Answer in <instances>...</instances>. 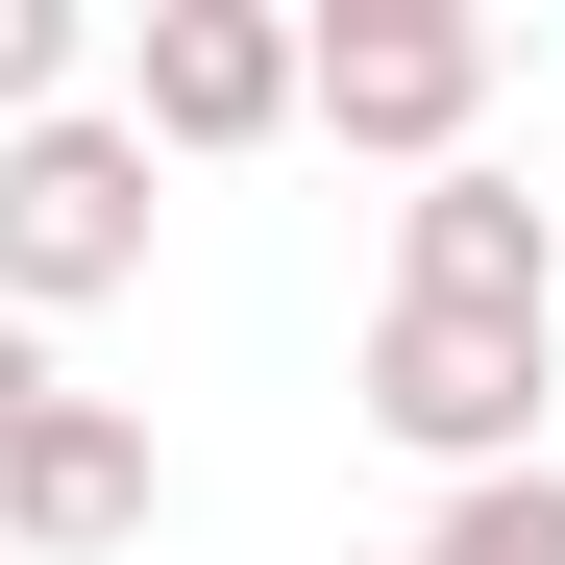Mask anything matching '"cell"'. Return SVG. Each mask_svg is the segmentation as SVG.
<instances>
[{"mask_svg":"<svg viewBox=\"0 0 565 565\" xmlns=\"http://www.w3.org/2000/svg\"><path fill=\"white\" fill-rule=\"evenodd\" d=\"M148 492H172L148 418H124V394H50L25 443H0V565H124V541H148Z\"/></svg>","mask_w":565,"mask_h":565,"instance_id":"5b68a950","label":"cell"},{"mask_svg":"<svg viewBox=\"0 0 565 565\" xmlns=\"http://www.w3.org/2000/svg\"><path fill=\"white\" fill-rule=\"evenodd\" d=\"M394 565H565V467H467V492H443Z\"/></svg>","mask_w":565,"mask_h":565,"instance_id":"52a82bcc","label":"cell"},{"mask_svg":"<svg viewBox=\"0 0 565 565\" xmlns=\"http://www.w3.org/2000/svg\"><path fill=\"white\" fill-rule=\"evenodd\" d=\"M541 320H565V198H541Z\"/></svg>","mask_w":565,"mask_h":565,"instance_id":"30bf717a","label":"cell"},{"mask_svg":"<svg viewBox=\"0 0 565 565\" xmlns=\"http://www.w3.org/2000/svg\"><path fill=\"white\" fill-rule=\"evenodd\" d=\"M50 394H74V369H50V344H25V320H0V443H25V418H50Z\"/></svg>","mask_w":565,"mask_h":565,"instance_id":"9c48e42d","label":"cell"},{"mask_svg":"<svg viewBox=\"0 0 565 565\" xmlns=\"http://www.w3.org/2000/svg\"><path fill=\"white\" fill-rule=\"evenodd\" d=\"M74 74H99V25L74 0H0V124H74Z\"/></svg>","mask_w":565,"mask_h":565,"instance_id":"ba28073f","label":"cell"},{"mask_svg":"<svg viewBox=\"0 0 565 565\" xmlns=\"http://www.w3.org/2000/svg\"><path fill=\"white\" fill-rule=\"evenodd\" d=\"M296 124L394 148V172H467V124H492V25H467V0H320V25H296Z\"/></svg>","mask_w":565,"mask_h":565,"instance_id":"7a4b0ae2","label":"cell"},{"mask_svg":"<svg viewBox=\"0 0 565 565\" xmlns=\"http://www.w3.org/2000/svg\"><path fill=\"white\" fill-rule=\"evenodd\" d=\"M99 124H124L148 172H222V148H270V124H296V0H148Z\"/></svg>","mask_w":565,"mask_h":565,"instance_id":"3957f363","label":"cell"},{"mask_svg":"<svg viewBox=\"0 0 565 565\" xmlns=\"http://www.w3.org/2000/svg\"><path fill=\"white\" fill-rule=\"evenodd\" d=\"M148 222L172 198H148V148L99 99H74V124H0V320H25V344L99 320V296H148Z\"/></svg>","mask_w":565,"mask_h":565,"instance_id":"6da1fadb","label":"cell"},{"mask_svg":"<svg viewBox=\"0 0 565 565\" xmlns=\"http://www.w3.org/2000/svg\"><path fill=\"white\" fill-rule=\"evenodd\" d=\"M394 296L418 320H541V198L516 172H418L394 198Z\"/></svg>","mask_w":565,"mask_h":565,"instance_id":"8992f818","label":"cell"},{"mask_svg":"<svg viewBox=\"0 0 565 565\" xmlns=\"http://www.w3.org/2000/svg\"><path fill=\"white\" fill-rule=\"evenodd\" d=\"M541 344L565 320H369V443H418L443 467V492H467V467H541Z\"/></svg>","mask_w":565,"mask_h":565,"instance_id":"277c9868","label":"cell"}]
</instances>
